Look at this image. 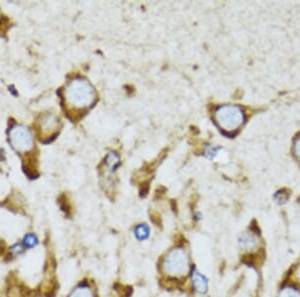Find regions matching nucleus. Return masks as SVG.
<instances>
[{
	"mask_svg": "<svg viewBox=\"0 0 300 297\" xmlns=\"http://www.w3.org/2000/svg\"><path fill=\"white\" fill-rule=\"evenodd\" d=\"M238 245L244 251H253L259 247L260 240L258 235L254 231L246 230L239 234Z\"/></svg>",
	"mask_w": 300,
	"mask_h": 297,
	"instance_id": "39448f33",
	"label": "nucleus"
},
{
	"mask_svg": "<svg viewBox=\"0 0 300 297\" xmlns=\"http://www.w3.org/2000/svg\"><path fill=\"white\" fill-rule=\"evenodd\" d=\"M294 152H295V155L297 156V158L300 160V137H298L295 140V143H294Z\"/></svg>",
	"mask_w": 300,
	"mask_h": 297,
	"instance_id": "ddd939ff",
	"label": "nucleus"
},
{
	"mask_svg": "<svg viewBox=\"0 0 300 297\" xmlns=\"http://www.w3.org/2000/svg\"><path fill=\"white\" fill-rule=\"evenodd\" d=\"M23 244L26 248H33V247H35L38 244V238L35 234L28 233L23 238Z\"/></svg>",
	"mask_w": 300,
	"mask_h": 297,
	"instance_id": "9d476101",
	"label": "nucleus"
},
{
	"mask_svg": "<svg viewBox=\"0 0 300 297\" xmlns=\"http://www.w3.org/2000/svg\"><path fill=\"white\" fill-rule=\"evenodd\" d=\"M59 120L53 114H45L39 119V131L41 136H50L58 130Z\"/></svg>",
	"mask_w": 300,
	"mask_h": 297,
	"instance_id": "423d86ee",
	"label": "nucleus"
},
{
	"mask_svg": "<svg viewBox=\"0 0 300 297\" xmlns=\"http://www.w3.org/2000/svg\"><path fill=\"white\" fill-rule=\"evenodd\" d=\"M217 126L224 132L236 131L244 122L243 110L236 105H223L215 110L214 114Z\"/></svg>",
	"mask_w": 300,
	"mask_h": 297,
	"instance_id": "f03ea898",
	"label": "nucleus"
},
{
	"mask_svg": "<svg viewBox=\"0 0 300 297\" xmlns=\"http://www.w3.org/2000/svg\"><path fill=\"white\" fill-rule=\"evenodd\" d=\"M69 297H94L92 290L85 285L76 287L70 294Z\"/></svg>",
	"mask_w": 300,
	"mask_h": 297,
	"instance_id": "1a4fd4ad",
	"label": "nucleus"
},
{
	"mask_svg": "<svg viewBox=\"0 0 300 297\" xmlns=\"http://www.w3.org/2000/svg\"><path fill=\"white\" fill-rule=\"evenodd\" d=\"M278 297H300V293L297 289L291 287V286H288V287H285L283 288Z\"/></svg>",
	"mask_w": 300,
	"mask_h": 297,
	"instance_id": "9b49d317",
	"label": "nucleus"
},
{
	"mask_svg": "<svg viewBox=\"0 0 300 297\" xmlns=\"http://www.w3.org/2000/svg\"><path fill=\"white\" fill-rule=\"evenodd\" d=\"M65 101L72 109H86L90 107L95 99L92 85L84 78H74L64 91Z\"/></svg>",
	"mask_w": 300,
	"mask_h": 297,
	"instance_id": "f257e3e1",
	"label": "nucleus"
},
{
	"mask_svg": "<svg viewBox=\"0 0 300 297\" xmlns=\"http://www.w3.org/2000/svg\"><path fill=\"white\" fill-rule=\"evenodd\" d=\"M8 138L11 146L20 153L28 152L33 148L34 142L32 134L29 129L23 125H13L8 131Z\"/></svg>",
	"mask_w": 300,
	"mask_h": 297,
	"instance_id": "20e7f679",
	"label": "nucleus"
},
{
	"mask_svg": "<svg viewBox=\"0 0 300 297\" xmlns=\"http://www.w3.org/2000/svg\"><path fill=\"white\" fill-rule=\"evenodd\" d=\"M150 227L147 224H139L134 228V236L139 242H144L150 236Z\"/></svg>",
	"mask_w": 300,
	"mask_h": 297,
	"instance_id": "6e6552de",
	"label": "nucleus"
},
{
	"mask_svg": "<svg viewBox=\"0 0 300 297\" xmlns=\"http://www.w3.org/2000/svg\"><path fill=\"white\" fill-rule=\"evenodd\" d=\"M288 193L285 190H280L275 194V200L279 204H283L288 200Z\"/></svg>",
	"mask_w": 300,
	"mask_h": 297,
	"instance_id": "f8f14e48",
	"label": "nucleus"
},
{
	"mask_svg": "<svg viewBox=\"0 0 300 297\" xmlns=\"http://www.w3.org/2000/svg\"><path fill=\"white\" fill-rule=\"evenodd\" d=\"M11 251H12V253H13L14 255H18V254L22 253V247H21L19 244H15V245L12 247Z\"/></svg>",
	"mask_w": 300,
	"mask_h": 297,
	"instance_id": "4468645a",
	"label": "nucleus"
},
{
	"mask_svg": "<svg viewBox=\"0 0 300 297\" xmlns=\"http://www.w3.org/2000/svg\"><path fill=\"white\" fill-rule=\"evenodd\" d=\"M191 282L193 288L201 294H205L209 290V279L206 275H204L201 271L198 269L193 270L191 275Z\"/></svg>",
	"mask_w": 300,
	"mask_h": 297,
	"instance_id": "0eeeda50",
	"label": "nucleus"
},
{
	"mask_svg": "<svg viewBox=\"0 0 300 297\" xmlns=\"http://www.w3.org/2000/svg\"><path fill=\"white\" fill-rule=\"evenodd\" d=\"M189 256L185 249L177 247L172 249L163 261V270L170 276H183L189 271Z\"/></svg>",
	"mask_w": 300,
	"mask_h": 297,
	"instance_id": "7ed1b4c3",
	"label": "nucleus"
}]
</instances>
